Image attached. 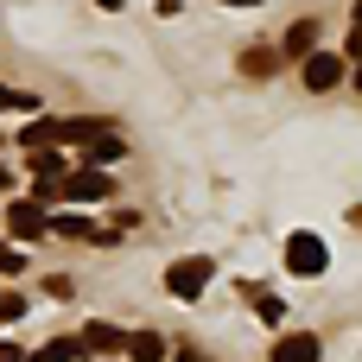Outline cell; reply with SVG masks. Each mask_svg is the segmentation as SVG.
Masks as SVG:
<instances>
[{"label":"cell","mask_w":362,"mask_h":362,"mask_svg":"<svg viewBox=\"0 0 362 362\" xmlns=\"http://www.w3.org/2000/svg\"><path fill=\"white\" fill-rule=\"evenodd\" d=\"M19 267H25V255L19 248H0V274H19Z\"/></svg>","instance_id":"18"},{"label":"cell","mask_w":362,"mask_h":362,"mask_svg":"<svg viewBox=\"0 0 362 362\" xmlns=\"http://www.w3.org/2000/svg\"><path fill=\"white\" fill-rule=\"evenodd\" d=\"M127 356L134 362H165V337H159V331H134V337H127Z\"/></svg>","instance_id":"9"},{"label":"cell","mask_w":362,"mask_h":362,"mask_svg":"<svg viewBox=\"0 0 362 362\" xmlns=\"http://www.w3.org/2000/svg\"><path fill=\"white\" fill-rule=\"evenodd\" d=\"M356 89H362V70H356Z\"/></svg>","instance_id":"24"},{"label":"cell","mask_w":362,"mask_h":362,"mask_svg":"<svg viewBox=\"0 0 362 362\" xmlns=\"http://www.w3.org/2000/svg\"><path fill=\"white\" fill-rule=\"evenodd\" d=\"M0 191H6V165H0Z\"/></svg>","instance_id":"22"},{"label":"cell","mask_w":362,"mask_h":362,"mask_svg":"<svg viewBox=\"0 0 362 362\" xmlns=\"http://www.w3.org/2000/svg\"><path fill=\"white\" fill-rule=\"evenodd\" d=\"M331 267V248L318 242V235H286V274H299V280H312V274H325Z\"/></svg>","instance_id":"1"},{"label":"cell","mask_w":362,"mask_h":362,"mask_svg":"<svg viewBox=\"0 0 362 362\" xmlns=\"http://www.w3.org/2000/svg\"><path fill=\"white\" fill-rule=\"evenodd\" d=\"M13 318H25V293H0V325H13Z\"/></svg>","instance_id":"16"},{"label":"cell","mask_w":362,"mask_h":362,"mask_svg":"<svg viewBox=\"0 0 362 362\" xmlns=\"http://www.w3.org/2000/svg\"><path fill=\"white\" fill-rule=\"evenodd\" d=\"M356 25H362V0H356Z\"/></svg>","instance_id":"23"},{"label":"cell","mask_w":362,"mask_h":362,"mask_svg":"<svg viewBox=\"0 0 362 362\" xmlns=\"http://www.w3.org/2000/svg\"><path fill=\"white\" fill-rule=\"evenodd\" d=\"M350 51H356V57H362V25H356V32H350Z\"/></svg>","instance_id":"20"},{"label":"cell","mask_w":362,"mask_h":362,"mask_svg":"<svg viewBox=\"0 0 362 362\" xmlns=\"http://www.w3.org/2000/svg\"><path fill=\"white\" fill-rule=\"evenodd\" d=\"M267 362H318V337L293 331V337H280V344H274V356H267Z\"/></svg>","instance_id":"7"},{"label":"cell","mask_w":362,"mask_h":362,"mask_svg":"<svg viewBox=\"0 0 362 362\" xmlns=\"http://www.w3.org/2000/svg\"><path fill=\"white\" fill-rule=\"evenodd\" d=\"M242 70H248V76H274V70H280V51H274V45H255V51L242 57Z\"/></svg>","instance_id":"12"},{"label":"cell","mask_w":362,"mask_h":362,"mask_svg":"<svg viewBox=\"0 0 362 362\" xmlns=\"http://www.w3.org/2000/svg\"><path fill=\"white\" fill-rule=\"evenodd\" d=\"M32 172H38V178H57V172H64V153H57V146H38V153H32Z\"/></svg>","instance_id":"15"},{"label":"cell","mask_w":362,"mask_h":362,"mask_svg":"<svg viewBox=\"0 0 362 362\" xmlns=\"http://www.w3.org/2000/svg\"><path fill=\"white\" fill-rule=\"evenodd\" d=\"M344 83V57L337 51H312L305 57V89H337Z\"/></svg>","instance_id":"5"},{"label":"cell","mask_w":362,"mask_h":362,"mask_svg":"<svg viewBox=\"0 0 362 362\" xmlns=\"http://www.w3.org/2000/svg\"><path fill=\"white\" fill-rule=\"evenodd\" d=\"M108 191H115V185H108V172H95V165H89V172H70V178L57 185V197H64V204H102Z\"/></svg>","instance_id":"3"},{"label":"cell","mask_w":362,"mask_h":362,"mask_svg":"<svg viewBox=\"0 0 362 362\" xmlns=\"http://www.w3.org/2000/svg\"><path fill=\"white\" fill-rule=\"evenodd\" d=\"M312 45H318V25H312V19H299V25L280 38V57H312Z\"/></svg>","instance_id":"8"},{"label":"cell","mask_w":362,"mask_h":362,"mask_svg":"<svg viewBox=\"0 0 362 362\" xmlns=\"http://www.w3.org/2000/svg\"><path fill=\"white\" fill-rule=\"evenodd\" d=\"M255 312H261V318H267V325H280V318H286V305H280V299H274V293H261V299H255Z\"/></svg>","instance_id":"17"},{"label":"cell","mask_w":362,"mask_h":362,"mask_svg":"<svg viewBox=\"0 0 362 362\" xmlns=\"http://www.w3.org/2000/svg\"><path fill=\"white\" fill-rule=\"evenodd\" d=\"M83 153H89V165L102 172V165H115V159L127 153V140H115V134H102V140H95V146H83Z\"/></svg>","instance_id":"13"},{"label":"cell","mask_w":362,"mask_h":362,"mask_svg":"<svg viewBox=\"0 0 362 362\" xmlns=\"http://www.w3.org/2000/svg\"><path fill=\"white\" fill-rule=\"evenodd\" d=\"M83 350H95V356H115V350H127V331H115V325H83Z\"/></svg>","instance_id":"6"},{"label":"cell","mask_w":362,"mask_h":362,"mask_svg":"<svg viewBox=\"0 0 362 362\" xmlns=\"http://www.w3.org/2000/svg\"><path fill=\"white\" fill-rule=\"evenodd\" d=\"M6 229H13V235H19V242H38V235H45V229H51V216H45V210H38V204H32V197H19V204H13V210H6Z\"/></svg>","instance_id":"4"},{"label":"cell","mask_w":362,"mask_h":362,"mask_svg":"<svg viewBox=\"0 0 362 362\" xmlns=\"http://www.w3.org/2000/svg\"><path fill=\"white\" fill-rule=\"evenodd\" d=\"M51 229H57V235H70V242H95V235H102V229H95L89 216H76V210H64V216H51Z\"/></svg>","instance_id":"10"},{"label":"cell","mask_w":362,"mask_h":362,"mask_svg":"<svg viewBox=\"0 0 362 362\" xmlns=\"http://www.w3.org/2000/svg\"><path fill=\"white\" fill-rule=\"evenodd\" d=\"M83 356H89V350H83V337H57V344H45L32 362H83Z\"/></svg>","instance_id":"11"},{"label":"cell","mask_w":362,"mask_h":362,"mask_svg":"<svg viewBox=\"0 0 362 362\" xmlns=\"http://www.w3.org/2000/svg\"><path fill=\"white\" fill-rule=\"evenodd\" d=\"M0 108H6V115H32V108H38V95H32V89H6V83H0Z\"/></svg>","instance_id":"14"},{"label":"cell","mask_w":362,"mask_h":362,"mask_svg":"<svg viewBox=\"0 0 362 362\" xmlns=\"http://www.w3.org/2000/svg\"><path fill=\"white\" fill-rule=\"evenodd\" d=\"M0 362H25V350L19 344H0Z\"/></svg>","instance_id":"19"},{"label":"cell","mask_w":362,"mask_h":362,"mask_svg":"<svg viewBox=\"0 0 362 362\" xmlns=\"http://www.w3.org/2000/svg\"><path fill=\"white\" fill-rule=\"evenodd\" d=\"M210 261L204 255H191V261H172V274H165V293L172 299H204V286H210Z\"/></svg>","instance_id":"2"},{"label":"cell","mask_w":362,"mask_h":362,"mask_svg":"<svg viewBox=\"0 0 362 362\" xmlns=\"http://www.w3.org/2000/svg\"><path fill=\"white\" fill-rule=\"evenodd\" d=\"M229 6H261V0H229Z\"/></svg>","instance_id":"21"}]
</instances>
